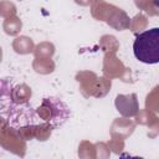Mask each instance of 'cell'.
Instances as JSON below:
<instances>
[{
    "label": "cell",
    "mask_w": 159,
    "mask_h": 159,
    "mask_svg": "<svg viewBox=\"0 0 159 159\" xmlns=\"http://www.w3.org/2000/svg\"><path fill=\"white\" fill-rule=\"evenodd\" d=\"M133 52L143 63H159V27L149 29L135 36Z\"/></svg>",
    "instance_id": "obj_1"
},
{
    "label": "cell",
    "mask_w": 159,
    "mask_h": 159,
    "mask_svg": "<svg viewBox=\"0 0 159 159\" xmlns=\"http://www.w3.org/2000/svg\"><path fill=\"white\" fill-rule=\"evenodd\" d=\"M153 1V4H154V6H157V7H159V0H152Z\"/></svg>",
    "instance_id": "obj_2"
}]
</instances>
